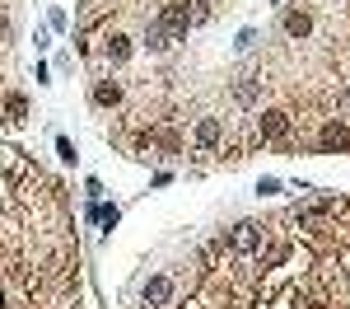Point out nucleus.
Instances as JSON below:
<instances>
[{"label": "nucleus", "mask_w": 350, "mask_h": 309, "mask_svg": "<svg viewBox=\"0 0 350 309\" xmlns=\"http://www.w3.org/2000/svg\"><path fill=\"white\" fill-rule=\"evenodd\" d=\"M154 24H159L163 33H168V38H173V42H183V38H187V28H191L187 0H178V5H168V10H163V14H159V19H154Z\"/></svg>", "instance_id": "obj_1"}, {"label": "nucleus", "mask_w": 350, "mask_h": 309, "mask_svg": "<svg viewBox=\"0 0 350 309\" xmlns=\"http://www.w3.org/2000/svg\"><path fill=\"white\" fill-rule=\"evenodd\" d=\"M262 244H267V230H262L257 221H243V225H234V230H229V249H239V253H257Z\"/></svg>", "instance_id": "obj_2"}, {"label": "nucleus", "mask_w": 350, "mask_h": 309, "mask_svg": "<svg viewBox=\"0 0 350 309\" xmlns=\"http://www.w3.org/2000/svg\"><path fill=\"white\" fill-rule=\"evenodd\" d=\"M257 136L262 140H285L290 136V112L285 108H267L257 117Z\"/></svg>", "instance_id": "obj_3"}, {"label": "nucleus", "mask_w": 350, "mask_h": 309, "mask_svg": "<svg viewBox=\"0 0 350 309\" xmlns=\"http://www.w3.org/2000/svg\"><path fill=\"white\" fill-rule=\"evenodd\" d=\"M140 295H145V305H150V309H159V305H168V295H173V281H168V277H150Z\"/></svg>", "instance_id": "obj_4"}, {"label": "nucleus", "mask_w": 350, "mask_h": 309, "mask_svg": "<svg viewBox=\"0 0 350 309\" xmlns=\"http://www.w3.org/2000/svg\"><path fill=\"white\" fill-rule=\"evenodd\" d=\"M219 136H224L219 117H201V122H196V145H201V150H211V145H219Z\"/></svg>", "instance_id": "obj_5"}, {"label": "nucleus", "mask_w": 350, "mask_h": 309, "mask_svg": "<svg viewBox=\"0 0 350 309\" xmlns=\"http://www.w3.org/2000/svg\"><path fill=\"white\" fill-rule=\"evenodd\" d=\"M285 33H290V38H308V33H313V14L290 10V14H285Z\"/></svg>", "instance_id": "obj_6"}, {"label": "nucleus", "mask_w": 350, "mask_h": 309, "mask_svg": "<svg viewBox=\"0 0 350 309\" xmlns=\"http://www.w3.org/2000/svg\"><path fill=\"white\" fill-rule=\"evenodd\" d=\"M346 145H350V132L341 122H327L323 127V150H346Z\"/></svg>", "instance_id": "obj_7"}, {"label": "nucleus", "mask_w": 350, "mask_h": 309, "mask_svg": "<svg viewBox=\"0 0 350 309\" xmlns=\"http://www.w3.org/2000/svg\"><path fill=\"white\" fill-rule=\"evenodd\" d=\"M257 94H262V75H243V80L234 84V99H239V103H257Z\"/></svg>", "instance_id": "obj_8"}, {"label": "nucleus", "mask_w": 350, "mask_h": 309, "mask_svg": "<svg viewBox=\"0 0 350 309\" xmlns=\"http://www.w3.org/2000/svg\"><path fill=\"white\" fill-rule=\"evenodd\" d=\"M94 103H103V108H112V103H122V84L103 80L98 89H94Z\"/></svg>", "instance_id": "obj_9"}, {"label": "nucleus", "mask_w": 350, "mask_h": 309, "mask_svg": "<svg viewBox=\"0 0 350 309\" xmlns=\"http://www.w3.org/2000/svg\"><path fill=\"white\" fill-rule=\"evenodd\" d=\"M145 47H150V52H168V47H173V38H168L159 24H150V33H145Z\"/></svg>", "instance_id": "obj_10"}, {"label": "nucleus", "mask_w": 350, "mask_h": 309, "mask_svg": "<svg viewBox=\"0 0 350 309\" xmlns=\"http://www.w3.org/2000/svg\"><path fill=\"white\" fill-rule=\"evenodd\" d=\"M108 56H112V61H126V56H131V38L112 33V38H108Z\"/></svg>", "instance_id": "obj_11"}, {"label": "nucleus", "mask_w": 350, "mask_h": 309, "mask_svg": "<svg viewBox=\"0 0 350 309\" xmlns=\"http://www.w3.org/2000/svg\"><path fill=\"white\" fill-rule=\"evenodd\" d=\"M285 253H290V244H267V249H257V258H262V267H275Z\"/></svg>", "instance_id": "obj_12"}, {"label": "nucleus", "mask_w": 350, "mask_h": 309, "mask_svg": "<svg viewBox=\"0 0 350 309\" xmlns=\"http://www.w3.org/2000/svg\"><path fill=\"white\" fill-rule=\"evenodd\" d=\"M5 112H10V122H24V112H28L24 94H10V99H5Z\"/></svg>", "instance_id": "obj_13"}, {"label": "nucleus", "mask_w": 350, "mask_h": 309, "mask_svg": "<svg viewBox=\"0 0 350 309\" xmlns=\"http://www.w3.org/2000/svg\"><path fill=\"white\" fill-rule=\"evenodd\" d=\"M187 14H191V28H196V24L211 19V5H206V0H187Z\"/></svg>", "instance_id": "obj_14"}, {"label": "nucleus", "mask_w": 350, "mask_h": 309, "mask_svg": "<svg viewBox=\"0 0 350 309\" xmlns=\"http://www.w3.org/2000/svg\"><path fill=\"white\" fill-rule=\"evenodd\" d=\"M94 216L103 221V230H112V225H117V206H103V211H94Z\"/></svg>", "instance_id": "obj_15"}, {"label": "nucleus", "mask_w": 350, "mask_h": 309, "mask_svg": "<svg viewBox=\"0 0 350 309\" xmlns=\"http://www.w3.org/2000/svg\"><path fill=\"white\" fill-rule=\"evenodd\" d=\"M56 155H61V160H75V145H70V140L61 136V140H56Z\"/></svg>", "instance_id": "obj_16"}]
</instances>
